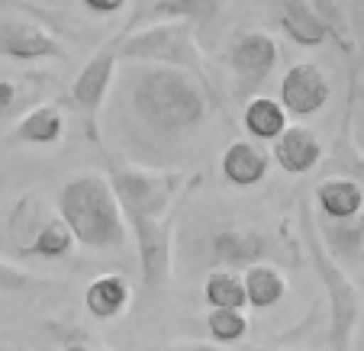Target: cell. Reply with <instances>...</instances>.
I'll list each match as a JSON object with an SVG mask.
<instances>
[{"label": "cell", "instance_id": "obj_1", "mask_svg": "<svg viewBox=\"0 0 364 351\" xmlns=\"http://www.w3.org/2000/svg\"><path fill=\"white\" fill-rule=\"evenodd\" d=\"M132 107L159 132H187L206 119V84L178 65H142L132 77Z\"/></svg>", "mask_w": 364, "mask_h": 351}, {"label": "cell", "instance_id": "obj_2", "mask_svg": "<svg viewBox=\"0 0 364 351\" xmlns=\"http://www.w3.org/2000/svg\"><path fill=\"white\" fill-rule=\"evenodd\" d=\"M58 213L87 248H123L129 239V220L119 207L113 184L100 174H77L58 193Z\"/></svg>", "mask_w": 364, "mask_h": 351}, {"label": "cell", "instance_id": "obj_3", "mask_svg": "<svg viewBox=\"0 0 364 351\" xmlns=\"http://www.w3.org/2000/svg\"><path fill=\"white\" fill-rule=\"evenodd\" d=\"M300 216H303L306 248H309V255H313V264H316V274L323 277V284H326V293H329V342L336 351H348L358 323H361V313H364L361 290L338 268V261L332 258L329 248H326V239H323V232H319V226L313 222V213H309L306 203H303Z\"/></svg>", "mask_w": 364, "mask_h": 351}, {"label": "cell", "instance_id": "obj_4", "mask_svg": "<svg viewBox=\"0 0 364 351\" xmlns=\"http://www.w3.org/2000/svg\"><path fill=\"white\" fill-rule=\"evenodd\" d=\"M119 58L142 65H178L203 77V52L187 20H155L129 36H119Z\"/></svg>", "mask_w": 364, "mask_h": 351}, {"label": "cell", "instance_id": "obj_5", "mask_svg": "<svg viewBox=\"0 0 364 351\" xmlns=\"http://www.w3.org/2000/svg\"><path fill=\"white\" fill-rule=\"evenodd\" d=\"M113 193L126 220H159L168 216L178 203L187 178L181 171H149V168H113Z\"/></svg>", "mask_w": 364, "mask_h": 351}, {"label": "cell", "instance_id": "obj_6", "mask_svg": "<svg viewBox=\"0 0 364 351\" xmlns=\"http://www.w3.org/2000/svg\"><path fill=\"white\" fill-rule=\"evenodd\" d=\"M142 258V281L149 290L165 287L171 274V242H174V210L159 220H132Z\"/></svg>", "mask_w": 364, "mask_h": 351}, {"label": "cell", "instance_id": "obj_7", "mask_svg": "<svg viewBox=\"0 0 364 351\" xmlns=\"http://www.w3.org/2000/svg\"><path fill=\"white\" fill-rule=\"evenodd\" d=\"M332 97V84L326 77V71L316 62H296L287 68V75L281 77V100L284 110L290 117H313L319 113Z\"/></svg>", "mask_w": 364, "mask_h": 351}, {"label": "cell", "instance_id": "obj_8", "mask_svg": "<svg viewBox=\"0 0 364 351\" xmlns=\"http://www.w3.org/2000/svg\"><path fill=\"white\" fill-rule=\"evenodd\" d=\"M277 58H281L277 39L264 29H245L229 48V68L245 87H258V84L268 81Z\"/></svg>", "mask_w": 364, "mask_h": 351}, {"label": "cell", "instance_id": "obj_9", "mask_svg": "<svg viewBox=\"0 0 364 351\" xmlns=\"http://www.w3.org/2000/svg\"><path fill=\"white\" fill-rule=\"evenodd\" d=\"M117 62H119V39L107 42L84 62V68L75 75L71 81V100L81 107L84 113H97L103 104V97L110 90L113 75H117Z\"/></svg>", "mask_w": 364, "mask_h": 351}, {"label": "cell", "instance_id": "obj_10", "mask_svg": "<svg viewBox=\"0 0 364 351\" xmlns=\"http://www.w3.org/2000/svg\"><path fill=\"white\" fill-rule=\"evenodd\" d=\"M0 55L20 58V62H39V58L62 55V45L39 23L7 20V23H0Z\"/></svg>", "mask_w": 364, "mask_h": 351}, {"label": "cell", "instance_id": "obj_11", "mask_svg": "<svg viewBox=\"0 0 364 351\" xmlns=\"http://www.w3.org/2000/svg\"><path fill=\"white\" fill-rule=\"evenodd\" d=\"M271 142H274L271 155H274V161L281 165V171H287V174H306L323 158V142H319V136L313 129H306V126H287V129L277 139H271Z\"/></svg>", "mask_w": 364, "mask_h": 351}, {"label": "cell", "instance_id": "obj_12", "mask_svg": "<svg viewBox=\"0 0 364 351\" xmlns=\"http://www.w3.org/2000/svg\"><path fill=\"white\" fill-rule=\"evenodd\" d=\"M316 207L332 222L358 220L364 210V187L355 178H326L316 187Z\"/></svg>", "mask_w": 364, "mask_h": 351}, {"label": "cell", "instance_id": "obj_13", "mask_svg": "<svg viewBox=\"0 0 364 351\" xmlns=\"http://www.w3.org/2000/svg\"><path fill=\"white\" fill-rule=\"evenodd\" d=\"M281 26L303 48H319L329 42V26L323 23V16L316 14V7L309 0H284Z\"/></svg>", "mask_w": 364, "mask_h": 351}, {"label": "cell", "instance_id": "obj_14", "mask_svg": "<svg viewBox=\"0 0 364 351\" xmlns=\"http://www.w3.org/2000/svg\"><path fill=\"white\" fill-rule=\"evenodd\" d=\"M223 174H226L229 184L235 187H255L262 184L264 174H268V155H264V148H258L255 142H232L223 152Z\"/></svg>", "mask_w": 364, "mask_h": 351}, {"label": "cell", "instance_id": "obj_15", "mask_svg": "<svg viewBox=\"0 0 364 351\" xmlns=\"http://www.w3.org/2000/svg\"><path fill=\"white\" fill-rule=\"evenodd\" d=\"M213 252L223 264L229 268H248V264L262 261L268 252V242L252 229H223L213 239Z\"/></svg>", "mask_w": 364, "mask_h": 351}, {"label": "cell", "instance_id": "obj_16", "mask_svg": "<svg viewBox=\"0 0 364 351\" xmlns=\"http://www.w3.org/2000/svg\"><path fill=\"white\" fill-rule=\"evenodd\" d=\"M242 287H245V303L255 306V310H271V306H277L284 300V293H287L284 274L274 264H264V261L248 264L245 274H242Z\"/></svg>", "mask_w": 364, "mask_h": 351}, {"label": "cell", "instance_id": "obj_17", "mask_svg": "<svg viewBox=\"0 0 364 351\" xmlns=\"http://www.w3.org/2000/svg\"><path fill=\"white\" fill-rule=\"evenodd\" d=\"M84 303H87L90 316L113 319L126 310V303H129V284H126V277H119V274H100L87 284Z\"/></svg>", "mask_w": 364, "mask_h": 351}, {"label": "cell", "instance_id": "obj_18", "mask_svg": "<svg viewBox=\"0 0 364 351\" xmlns=\"http://www.w3.org/2000/svg\"><path fill=\"white\" fill-rule=\"evenodd\" d=\"M287 117L290 113L284 110V104L277 97H252L242 113V126H245L248 136L255 139H277L284 129H287Z\"/></svg>", "mask_w": 364, "mask_h": 351}, {"label": "cell", "instance_id": "obj_19", "mask_svg": "<svg viewBox=\"0 0 364 351\" xmlns=\"http://www.w3.org/2000/svg\"><path fill=\"white\" fill-rule=\"evenodd\" d=\"M58 210H52L46 203V197H39V193H26V197L16 203L14 216H10V239L16 242V245L26 252L29 242L36 239V232H39L42 226H46L52 216H55Z\"/></svg>", "mask_w": 364, "mask_h": 351}, {"label": "cell", "instance_id": "obj_20", "mask_svg": "<svg viewBox=\"0 0 364 351\" xmlns=\"http://www.w3.org/2000/svg\"><path fill=\"white\" fill-rule=\"evenodd\" d=\"M65 132V117L58 107L52 104H42V107H33L26 117L16 123V139L29 145H52L58 142Z\"/></svg>", "mask_w": 364, "mask_h": 351}, {"label": "cell", "instance_id": "obj_21", "mask_svg": "<svg viewBox=\"0 0 364 351\" xmlns=\"http://www.w3.org/2000/svg\"><path fill=\"white\" fill-rule=\"evenodd\" d=\"M71 248H75V232H71L68 222L62 220V213H55L39 232H36V239L29 242L26 252L42 255V258H65Z\"/></svg>", "mask_w": 364, "mask_h": 351}, {"label": "cell", "instance_id": "obj_22", "mask_svg": "<svg viewBox=\"0 0 364 351\" xmlns=\"http://www.w3.org/2000/svg\"><path fill=\"white\" fill-rule=\"evenodd\" d=\"M216 14H220V0H155V7H151L155 20L206 23Z\"/></svg>", "mask_w": 364, "mask_h": 351}, {"label": "cell", "instance_id": "obj_23", "mask_svg": "<svg viewBox=\"0 0 364 351\" xmlns=\"http://www.w3.org/2000/svg\"><path fill=\"white\" fill-rule=\"evenodd\" d=\"M203 296L210 306H245V287H242L239 271H213L203 284Z\"/></svg>", "mask_w": 364, "mask_h": 351}, {"label": "cell", "instance_id": "obj_24", "mask_svg": "<svg viewBox=\"0 0 364 351\" xmlns=\"http://www.w3.org/2000/svg\"><path fill=\"white\" fill-rule=\"evenodd\" d=\"M206 329H210V338L220 345H232L239 338H245L248 332V319L242 310L235 306H213L206 313Z\"/></svg>", "mask_w": 364, "mask_h": 351}, {"label": "cell", "instance_id": "obj_25", "mask_svg": "<svg viewBox=\"0 0 364 351\" xmlns=\"http://www.w3.org/2000/svg\"><path fill=\"white\" fill-rule=\"evenodd\" d=\"M36 284L39 281H36L29 271H23V268H16V264L0 258V293H23V290L36 287Z\"/></svg>", "mask_w": 364, "mask_h": 351}, {"label": "cell", "instance_id": "obj_26", "mask_svg": "<svg viewBox=\"0 0 364 351\" xmlns=\"http://www.w3.org/2000/svg\"><path fill=\"white\" fill-rule=\"evenodd\" d=\"M81 4L97 16H113L126 7V0H81Z\"/></svg>", "mask_w": 364, "mask_h": 351}, {"label": "cell", "instance_id": "obj_27", "mask_svg": "<svg viewBox=\"0 0 364 351\" xmlns=\"http://www.w3.org/2000/svg\"><path fill=\"white\" fill-rule=\"evenodd\" d=\"M16 104V84L14 81H0V113H7Z\"/></svg>", "mask_w": 364, "mask_h": 351}, {"label": "cell", "instance_id": "obj_28", "mask_svg": "<svg viewBox=\"0 0 364 351\" xmlns=\"http://www.w3.org/2000/svg\"><path fill=\"white\" fill-rule=\"evenodd\" d=\"M174 351H226L223 345H203V342H187L184 348H174Z\"/></svg>", "mask_w": 364, "mask_h": 351}, {"label": "cell", "instance_id": "obj_29", "mask_svg": "<svg viewBox=\"0 0 364 351\" xmlns=\"http://www.w3.org/2000/svg\"><path fill=\"white\" fill-rule=\"evenodd\" d=\"M65 351H90V348H87V345H68Z\"/></svg>", "mask_w": 364, "mask_h": 351}, {"label": "cell", "instance_id": "obj_30", "mask_svg": "<svg viewBox=\"0 0 364 351\" xmlns=\"http://www.w3.org/2000/svg\"><path fill=\"white\" fill-rule=\"evenodd\" d=\"M255 351H281V348H255Z\"/></svg>", "mask_w": 364, "mask_h": 351}, {"label": "cell", "instance_id": "obj_31", "mask_svg": "<svg viewBox=\"0 0 364 351\" xmlns=\"http://www.w3.org/2000/svg\"><path fill=\"white\" fill-rule=\"evenodd\" d=\"M4 351H23V348H4Z\"/></svg>", "mask_w": 364, "mask_h": 351}]
</instances>
